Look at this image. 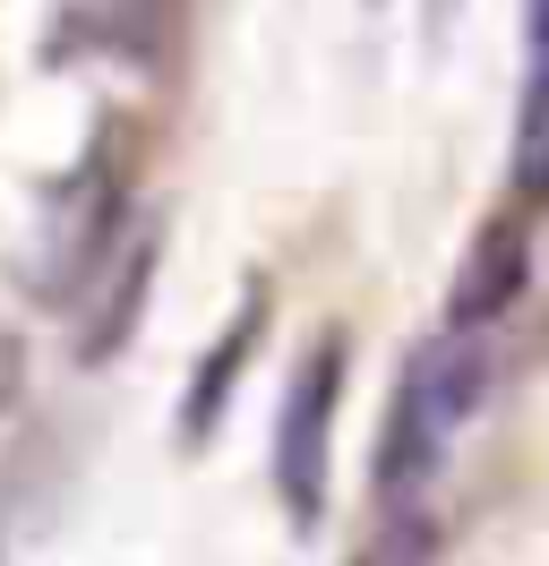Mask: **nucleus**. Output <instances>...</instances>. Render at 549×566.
<instances>
[{
	"instance_id": "1",
	"label": "nucleus",
	"mask_w": 549,
	"mask_h": 566,
	"mask_svg": "<svg viewBox=\"0 0 549 566\" xmlns=\"http://www.w3.org/2000/svg\"><path fill=\"white\" fill-rule=\"evenodd\" d=\"M480 387H489V353H480V335H464V326L429 335V344L404 360L395 412L377 429V481H386L395 506H421V497H429V481H438L446 455H455V429L473 421Z\"/></svg>"
},
{
	"instance_id": "2",
	"label": "nucleus",
	"mask_w": 549,
	"mask_h": 566,
	"mask_svg": "<svg viewBox=\"0 0 549 566\" xmlns=\"http://www.w3.org/2000/svg\"><path fill=\"white\" fill-rule=\"evenodd\" d=\"M335 403H343V335H318L274 412V497L292 524L327 515V463H335Z\"/></svg>"
},
{
	"instance_id": "3",
	"label": "nucleus",
	"mask_w": 549,
	"mask_h": 566,
	"mask_svg": "<svg viewBox=\"0 0 549 566\" xmlns=\"http://www.w3.org/2000/svg\"><path fill=\"white\" fill-rule=\"evenodd\" d=\"M524 223H532V214H498V223L473 241L464 275H455V301H446V326L480 335V326H489L515 292H524Z\"/></svg>"
},
{
	"instance_id": "4",
	"label": "nucleus",
	"mask_w": 549,
	"mask_h": 566,
	"mask_svg": "<svg viewBox=\"0 0 549 566\" xmlns=\"http://www.w3.org/2000/svg\"><path fill=\"white\" fill-rule=\"evenodd\" d=\"M507 189H515V214L549 207V52H532V61H524L515 146H507Z\"/></svg>"
},
{
	"instance_id": "5",
	"label": "nucleus",
	"mask_w": 549,
	"mask_h": 566,
	"mask_svg": "<svg viewBox=\"0 0 549 566\" xmlns=\"http://www.w3.org/2000/svg\"><path fill=\"white\" fill-rule=\"evenodd\" d=\"M267 283H249V310H240L224 335H215V360L198 369V387H189V438H206L215 429V412H224V387H232L240 369H249V353H258V335H267Z\"/></svg>"
},
{
	"instance_id": "6",
	"label": "nucleus",
	"mask_w": 549,
	"mask_h": 566,
	"mask_svg": "<svg viewBox=\"0 0 549 566\" xmlns=\"http://www.w3.org/2000/svg\"><path fill=\"white\" fill-rule=\"evenodd\" d=\"M18 387H27V353H18V335L0 326V412L18 403Z\"/></svg>"
},
{
	"instance_id": "7",
	"label": "nucleus",
	"mask_w": 549,
	"mask_h": 566,
	"mask_svg": "<svg viewBox=\"0 0 549 566\" xmlns=\"http://www.w3.org/2000/svg\"><path fill=\"white\" fill-rule=\"evenodd\" d=\"M524 35H532V52H549V0H524Z\"/></svg>"
},
{
	"instance_id": "8",
	"label": "nucleus",
	"mask_w": 549,
	"mask_h": 566,
	"mask_svg": "<svg viewBox=\"0 0 549 566\" xmlns=\"http://www.w3.org/2000/svg\"><path fill=\"white\" fill-rule=\"evenodd\" d=\"M370 566H404V558H395V549H386V558H370Z\"/></svg>"
}]
</instances>
